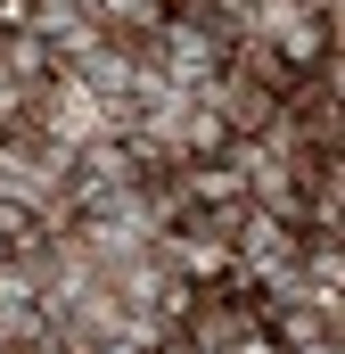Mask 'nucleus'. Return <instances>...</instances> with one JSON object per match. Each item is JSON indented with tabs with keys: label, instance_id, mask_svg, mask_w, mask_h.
Here are the masks:
<instances>
[{
	"label": "nucleus",
	"instance_id": "1",
	"mask_svg": "<svg viewBox=\"0 0 345 354\" xmlns=\"http://www.w3.org/2000/svg\"><path fill=\"white\" fill-rule=\"evenodd\" d=\"M197 99H214V107H222V124H230L239 140H263V132L279 124V107H288V99H279L271 83H255L247 66H230L222 83H214V91H197Z\"/></svg>",
	"mask_w": 345,
	"mask_h": 354
},
{
	"label": "nucleus",
	"instance_id": "2",
	"mask_svg": "<svg viewBox=\"0 0 345 354\" xmlns=\"http://www.w3.org/2000/svg\"><path fill=\"white\" fill-rule=\"evenodd\" d=\"M25 115H33V99H25V83H17V75L0 66V132H17Z\"/></svg>",
	"mask_w": 345,
	"mask_h": 354
},
{
	"label": "nucleus",
	"instance_id": "3",
	"mask_svg": "<svg viewBox=\"0 0 345 354\" xmlns=\"http://www.w3.org/2000/svg\"><path fill=\"white\" fill-rule=\"evenodd\" d=\"M8 256H17V248H8V239H0V264H8Z\"/></svg>",
	"mask_w": 345,
	"mask_h": 354
},
{
	"label": "nucleus",
	"instance_id": "4",
	"mask_svg": "<svg viewBox=\"0 0 345 354\" xmlns=\"http://www.w3.org/2000/svg\"><path fill=\"white\" fill-rule=\"evenodd\" d=\"M157 8H165V17H172V8H181V0H157Z\"/></svg>",
	"mask_w": 345,
	"mask_h": 354
}]
</instances>
